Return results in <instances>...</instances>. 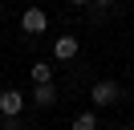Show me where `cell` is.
Segmentation results:
<instances>
[{
	"label": "cell",
	"instance_id": "cell-1",
	"mask_svg": "<svg viewBox=\"0 0 134 130\" xmlns=\"http://www.w3.org/2000/svg\"><path fill=\"white\" fill-rule=\"evenodd\" d=\"M118 98H122V85H118V81H98V85L90 89V102L93 106H114Z\"/></svg>",
	"mask_w": 134,
	"mask_h": 130
},
{
	"label": "cell",
	"instance_id": "cell-2",
	"mask_svg": "<svg viewBox=\"0 0 134 130\" xmlns=\"http://www.w3.org/2000/svg\"><path fill=\"white\" fill-rule=\"evenodd\" d=\"M20 29H25L29 37L45 32V29H49V16H45V8H25V12H20Z\"/></svg>",
	"mask_w": 134,
	"mask_h": 130
},
{
	"label": "cell",
	"instance_id": "cell-3",
	"mask_svg": "<svg viewBox=\"0 0 134 130\" xmlns=\"http://www.w3.org/2000/svg\"><path fill=\"white\" fill-rule=\"evenodd\" d=\"M20 110H25V94L20 89H0V114L4 118H20Z\"/></svg>",
	"mask_w": 134,
	"mask_h": 130
},
{
	"label": "cell",
	"instance_id": "cell-4",
	"mask_svg": "<svg viewBox=\"0 0 134 130\" xmlns=\"http://www.w3.org/2000/svg\"><path fill=\"white\" fill-rule=\"evenodd\" d=\"M77 49H81V41H77L73 32H61V37L53 41V57H57V61H73Z\"/></svg>",
	"mask_w": 134,
	"mask_h": 130
},
{
	"label": "cell",
	"instance_id": "cell-5",
	"mask_svg": "<svg viewBox=\"0 0 134 130\" xmlns=\"http://www.w3.org/2000/svg\"><path fill=\"white\" fill-rule=\"evenodd\" d=\"M33 102H37V106H53V102H57V85H53V81L37 85V89H33Z\"/></svg>",
	"mask_w": 134,
	"mask_h": 130
},
{
	"label": "cell",
	"instance_id": "cell-6",
	"mask_svg": "<svg viewBox=\"0 0 134 130\" xmlns=\"http://www.w3.org/2000/svg\"><path fill=\"white\" fill-rule=\"evenodd\" d=\"M45 81H53V65L37 61V65H33V85H45Z\"/></svg>",
	"mask_w": 134,
	"mask_h": 130
},
{
	"label": "cell",
	"instance_id": "cell-7",
	"mask_svg": "<svg viewBox=\"0 0 134 130\" xmlns=\"http://www.w3.org/2000/svg\"><path fill=\"white\" fill-rule=\"evenodd\" d=\"M69 130H98V118L85 110V114H77V118H73V126H69Z\"/></svg>",
	"mask_w": 134,
	"mask_h": 130
},
{
	"label": "cell",
	"instance_id": "cell-8",
	"mask_svg": "<svg viewBox=\"0 0 134 130\" xmlns=\"http://www.w3.org/2000/svg\"><path fill=\"white\" fill-rule=\"evenodd\" d=\"M4 130H20V122L16 118H4Z\"/></svg>",
	"mask_w": 134,
	"mask_h": 130
},
{
	"label": "cell",
	"instance_id": "cell-9",
	"mask_svg": "<svg viewBox=\"0 0 134 130\" xmlns=\"http://www.w3.org/2000/svg\"><path fill=\"white\" fill-rule=\"evenodd\" d=\"M93 4H98V8H114L118 0H93Z\"/></svg>",
	"mask_w": 134,
	"mask_h": 130
},
{
	"label": "cell",
	"instance_id": "cell-10",
	"mask_svg": "<svg viewBox=\"0 0 134 130\" xmlns=\"http://www.w3.org/2000/svg\"><path fill=\"white\" fill-rule=\"evenodd\" d=\"M69 4H77V8H81V4H93V0H69Z\"/></svg>",
	"mask_w": 134,
	"mask_h": 130
},
{
	"label": "cell",
	"instance_id": "cell-11",
	"mask_svg": "<svg viewBox=\"0 0 134 130\" xmlns=\"http://www.w3.org/2000/svg\"><path fill=\"white\" fill-rule=\"evenodd\" d=\"M122 130H130V126H122Z\"/></svg>",
	"mask_w": 134,
	"mask_h": 130
}]
</instances>
